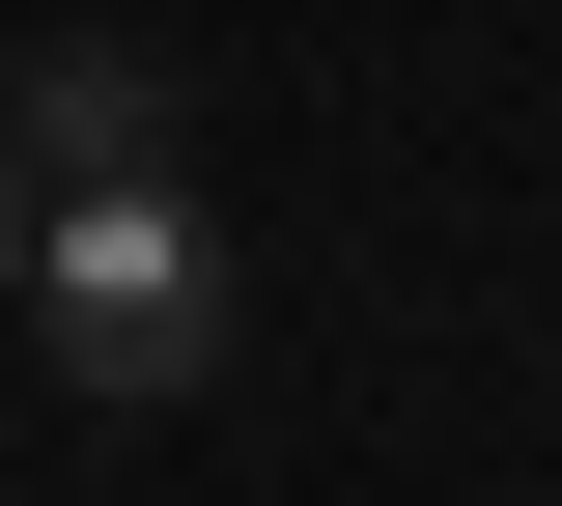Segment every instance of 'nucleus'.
<instances>
[{
	"label": "nucleus",
	"mask_w": 562,
	"mask_h": 506,
	"mask_svg": "<svg viewBox=\"0 0 562 506\" xmlns=\"http://www.w3.org/2000/svg\"><path fill=\"white\" fill-rule=\"evenodd\" d=\"M0 142H29V198H140V169H169V57L57 29V57H0Z\"/></svg>",
	"instance_id": "2"
},
{
	"label": "nucleus",
	"mask_w": 562,
	"mask_h": 506,
	"mask_svg": "<svg viewBox=\"0 0 562 506\" xmlns=\"http://www.w3.org/2000/svg\"><path fill=\"white\" fill-rule=\"evenodd\" d=\"M29 338H57V394H198L225 366V254H198V198L140 169V198H57V254H29Z\"/></svg>",
	"instance_id": "1"
},
{
	"label": "nucleus",
	"mask_w": 562,
	"mask_h": 506,
	"mask_svg": "<svg viewBox=\"0 0 562 506\" xmlns=\"http://www.w3.org/2000/svg\"><path fill=\"white\" fill-rule=\"evenodd\" d=\"M29 254H57V198H29V142H0V310H29Z\"/></svg>",
	"instance_id": "3"
}]
</instances>
